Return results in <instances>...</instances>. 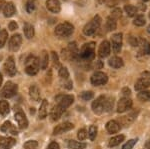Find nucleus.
I'll use <instances>...</instances> for the list:
<instances>
[{
  "label": "nucleus",
  "mask_w": 150,
  "mask_h": 149,
  "mask_svg": "<svg viewBox=\"0 0 150 149\" xmlns=\"http://www.w3.org/2000/svg\"><path fill=\"white\" fill-rule=\"evenodd\" d=\"M94 96V93L92 91H83V92L80 94V98L84 101H88V100H91Z\"/></svg>",
  "instance_id": "ea45409f"
},
{
  "label": "nucleus",
  "mask_w": 150,
  "mask_h": 149,
  "mask_svg": "<svg viewBox=\"0 0 150 149\" xmlns=\"http://www.w3.org/2000/svg\"><path fill=\"white\" fill-rule=\"evenodd\" d=\"M106 130L110 134L117 133L120 130V124L115 120H110L106 123Z\"/></svg>",
  "instance_id": "412c9836"
},
{
  "label": "nucleus",
  "mask_w": 150,
  "mask_h": 149,
  "mask_svg": "<svg viewBox=\"0 0 150 149\" xmlns=\"http://www.w3.org/2000/svg\"><path fill=\"white\" fill-rule=\"evenodd\" d=\"M68 147L70 149H85L86 144L83 142H78L75 140H70L68 142Z\"/></svg>",
  "instance_id": "72a5a7b5"
},
{
  "label": "nucleus",
  "mask_w": 150,
  "mask_h": 149,
  "mask_svg": "<svg viewBox=\"0 0 150 149\" xmlns=\"http://www.w3.org/2000/svg\"><path fill=\"white\" fill-rule=\"evenodd\" d=\"M138 8L141 11H145V10H146V6H145V4H142V3L138 4V7H137V9H138Z\"/></svg>",
  "instance_id": "603ef678"
},
{
  "label": "nucleus",
  "mask_w": 150,
  "mask_h": 149,
  "mask_svg": "<svg viewBox=\"0 0 150 149\" xmlns=\"http://www.w3.org/2000/svg\"><path fill=\"white\" fill-rule=\"evenodd\" d=\"M97 1L99 4H103V3H105L106 1H108V0H97Z\"/></svg>",
  "instance_id": "6e6d98bb"
},
{
  "label": "nucleus",
  "mask_w": 150,
  "mask_h": 149,
  "mask_svg": "<svg viewBox=\"0 0 150 149\" xmlns=\"http://www.w3.org/2000/svg\"><path fill=\"white\" fill-rule=\"evenodd\" d=\"M94 57H95V43L94 42L85 43L78 52V59H80L81 61L89 62L93 60Z\"/></svg>",
  "instance_id": "f03ea898"
},
{
  "label": "nucleus",
  "mask_w": 150,
  "mask_h": 149,
  "mask_svg": "<svg viewBox=\"0 0 150 149\" xmlns=\"http://www.w3.org/2000/svg\"><path fill=\"white\" fill-rule=\"evenodd\" d=\"M107 81H108V76L106 75L104 72H101V71L94 72L90 78L91 84H92V85H95V86L104 85V84L107 83Z\"/></svg>",
  "instance_id": "6e6552de"
},
{
  "label": "nucleus",
  "mask_w": 150,
  "mask_h": 149,
  "mask_svg": "<svg viewBox=\"0 0 150 149\" xmlns=\"http://www.w3.org/2000/svg\"><path fill=\"white\" fill-rule=\"evenodd\" d=\"M46 8L52 13H59L61 10V4L59 0H47Z\"/></svg>",
  "instance_id": "f3484780"
},
{
  "label": "nucleus",
  "mask_w": 150,
  "mask_h": 149,
  "mask_svg": "<svg viewBox=\"0 0 150 149\" xmlns=\"http://www.w3.org/2000/svg\"><path fill=\"white\" fill-rule=\"evenodd\" d=\"M55 100L57 103L50 112V117L53 121H56L61 117L63 112L73 103L74 97L73 95H58Z\"/></svg>",
  "instance_id": "f257e3e1"
},
{
  "label": "nucleus",
  "mask_w": 150,
  "mask_h": 149,
  "mask_svg": "<svg viewBox=\"0 0 150 149\" xmlns=\"http://www.w3.org/2000/svg\"><path fill=\"white\" fill-rule=\"evenodd\" d=\"M4 71H5L7 75L11 76V77L16 74V66L13 56H10L6 59L5 63H4Z\"/></svg>",
  "instance_id": "ddd939ff"
},
{
  "label": "nucleus",
  "mask_w": 150,
  "mask_h": 149,
  "mask_svg": "<svg viewBox=\"0 0 150 149\" xmlns=\"http://www.w3.org/2000/svg\"><path fill=\"white\" fill-rule=\"evenodd\" d=\"M23 31H24V35L27 39H31V38L34 37L35 34V30L34 27H33L32 24L30 23H25L23 25Z\"/></svg>",
  "instance_id": "a878e982"
},
{
  "label": "nucleus",
  "mask_w": 150,
  "mask_h": 149,
  "mask_svg": "<svg viewBox=\"0 0 150 149\" xmlns=\"http://www.w3.org/2000/svg\"><path fill=\"white\" fill-rule=\"evenodd\" d=\"M55 35L60 38H67L70 35L73 34L74 32V26L70 22H63L58 24L55 28Z\"/></svg>",
  "instance_id": "39448f33"
},
{
  "label": "nucleus",
  "mask_w": 150,
  "mask_h": 149,
  "mask_svg": "<svg viewBox=\"0 0 150 149\" xmlns=\"http://www.w3.org/2000/svg\"><path fill=\"white\" fill-rule=\"evenodd\" d=\"M108 64H109V66L112 67V68L118 69V68H121V67H123V65H124V62H123L122 58H120V57L112 56L109 59V61H108Z\"/></svg>",
  "instance_id": "b1692460"
},
{
  "label": "nucleus",
  "mask_w": 150,
  "mask_h": 149,
  "mask_svg": "<svg viewBox=\"0 0 150 149\" xmlns=\"http://www.w3.org/2000/svg\"><path fill=\"white\" fill-rule=\"evenodd\" d=\"M105 27L107 31H114L117 27V22H116V19H114L111 16H108L106 19V23H105Z\"/></svg>",
  "instance_id": "cd10ccee"
},
{
  "label": "nucleus",
  "mask_w": 150,
  "mask_h": 149,
  "mask_svg": "<svg viewBox=\"0 0 150 149\" xmlns=\"http://www.w3.org/2000/svg\"><path fill=\"white\" fill-rule=\"evenodd\" d=\"M39 59L30 54L25 60V72L30 76H34L39 71Z\"/></svg>",
  "instance_id": "7ed1b4c3"
},
{
  "label": "nucleus",
  "mask_w": 150,
  "mask_h": 149,
  "mask_svg": "<svg viewBox=\"0 0 150 149\" xmlns=\"http://www.w3.org/2000/svg\"><path fill=\"white\" fill-rule=\"evenodd\" d=\"M122 33H115L114 35L111 37V45H112V49L114 53H119L122 49Z\"/></svg>",
  "instance_id": "1a4fd4ad"
},
{
  "label": "nucleus",
  "mask_w": 150,
  "mask_h": 149,
  "mask_svg": "<svg viewBox=\"0 0 150 149\" xmlns=\"http://www.w3.org/2000/svg\"><path fill=\"white\" fill-rule=\"evenodd\" d=\"M37 147H38V143L35 140L26 141L23 145V149H37Z\"/></svg>",
  "instance_id": "58836bf2"
},
{
  "label": "nucleus",
  "mask_w": 150,
  "mask_h": 149,
  "mask_svg": "<svg viewBox=\"0 0 150 149\" xmlns=\"http://www.w3.org/2000/svg\"><path fill=\"white\" fill-rule=\"evenodd\" d=\"M101 17L99 15H95L94 17L89 21L88 23L85 24V26L83 27V33L86 36H92L95 34L100 28L101 25Z\"/></svg>",
  "instance_id": "20e7f679"
},
{
  "label": "nucleus",
  "mask_w": 150,
  "mask_h": 149,
  "mask_svg": "<svg viewBox=\"0 0 150 149\" xmlns=\"http://www.w3.org/2000/svg\"><path fill=\"white\" fill-rule=\"evenodd\" d=\"M74 128V125L70 122H64V123H61L59 125H57L53 129V134L54 135H58V134H61V133H64V132H67L71 129Z\"/></svg>",
  "instance_id": "dca6fc26"
},
{
  "label": "nucleus",
  "mask_w": 150,
  "mask_h": 149,
  "mask_svg": "<svg viewBox=\"0 0 150 149\" xmlns=\"http://www.w3.org/2000/svg\"><path fill=\"white\" fill-rule=\"evenodd\" d=\"M77 137H78L79 140H85V139L87 138V131L86 129L82 128L80 129V130L78 131V134H77Z\"/></svg>",
  "instance_id": "c03bdc74"
},
{
  "label": "nucleus",
  "mask_w": 150,
  "mask_h": 149,
  "mask_svg": "<svg viewBox=\"0 0 150 149\" xmlns=\"http://www.w3.org/2000/svg\"><path fill=\"white\" fill-rule=\"evenodd\" d=\"M16 140L12 137H0V148L11 149L15 145Z\"/></svg>",
  "instance_id": "a211bd4d"
},
{
  "label": "nucleus",
  "mask_w": 150,
  "mask_h": 149,
  "mask_svg": "<svg viewBox=\"0 0 150 149\" xmlns=\"http://www.w3.org/2000/svg\"><path fill=\"white\" fill-rule=\"evenodd\" d=\"M2 81H3V77H2V74L0 73V86H1V84H2Z\"/></svg>",
  "instance_id": "4d7b16f0"
},
{
  "label": "nucleus",
  "mask_w": 150,
  "mask_h": 149,
  "mask_svg": "<svg viewBox=\"0 0 150 149\" xmlns=\"http://www.w3.org/2000/svg\"><path fill=\"white\" fill-rule=\"evenodd\" d=\"M124 139H125V136L122 135V134L113 136V137L109 140V146H110V147H115V146L119 145L122 141H124Z\"/></svg>",
  "instance_id": "2f4dec72"
},
{
  "label": "nucleus",
  "mask_w": 150,
  "mask_h": 149,
  "mask_svg": "<svg viewBox=\"0 0 150 149\" xmlns=\"http://www.w3.org/2000/svg\"><path fill=\"white\" fill-rule=\"evenodd\" d=\"M59 76L61 79H64V80H68L69 78V72L68 69L66 67H61L59 69Z\"/></svg>",
  "instance_id": "a19ab883"
},
{
  "label": "nucleus",
  "mask_w": 150,
  "mask_h": 149,
  "mask_svg": "<svg viewBox=\"0 0 150 149\" xmlns=\"http://www.w3.org/2000/svg\"><path fill=\"white\" fill-rule=\"evenodd\" d=\"M25 8L28 13L34 12L36 10V8H37V0H27V1H26Z\"/></svg>",
  "instance_id": "473e14b6"
},
{
  "label": "nucleus",
  "mask_w": 150,
  "mask_h": 149,
  "mask_svg": "<svg viewBox=\"0 0 150 149\" xmlns=\"http://www.w3.org/2000/svg\"><path fill=\"white\" fill-rule=\"evenodd\" d=\"M128 41H129L130 45H132L133 47L138 46V39H137L136 37H134V36H130L129 39H128Z\"/></svg>",
  "instance_id": "a18cd8bd"
},
{
  "label": "nucleus",
  "mask_w": 150,
  "mask_h": 149,
  "mask_svg": "<svg viewBox=\"0 0 150 149\" xmlns=\"http://www.w3.org/2000/svg\"><path fill=\"white\" fill-rule=\"evenodd\" d=\"M8 28L11 31H14V30H16L18 28V25H17V23H16L15 21H11V22L8 24Z\"/></svg>",
  "instance_id": "09e8293b"
},
{
  "label": "nucleus",
  "mask_w": 150,
  "mask_h": 149,
  "mask_svg": "<svg viewBox=\"0 0 150 149\" xmlns=\"http://www.w3.org/2000/svg\"><path fill=\"white\" fill-rule=\"evenodd\" d=\"M137 142V139H131V140H128L126 143L123 145L122 149H132L133 146L136 144Z\"/></svg>",
  "instance_id": "37998d69"
},
{
  "label": "nucleus",
  "mask_w": 150,
  "mask_h": 149,
  "mask_svg": "<svg viewBox=\"0 0 150 149\" xmlns=\"http://www.w3.org/2000/svg\"><path fill=\"white\" fill-rule=\"evenodd\" d=\"M147 31H148V32L150 33V25L148 26V27H147Z\"/></svg>",
  "instance_id": "13d9d810"
},
{
  "label": "nucleus",
  "mask_w": 150,
  "mask_h": 149,
  "mask_svg": "<svg viewBox=\"0 0 150 149\" xmlns=\"http://www.w3.org/2000/svg\"><path fill=\"white\" fill-rule=\"evenodd\" d=\"M115 3H117V1H109L107 3V6H109V7H113V6H115Z\"/></svg>",
  "instance_id": "5fc2aeb1"
},
{
  "label": "nucleus",
  "mask_w": 150,
  "mask_h": 149,
  "mask_svg": "<svg viewBox=\"0 0 150 149\" xmlns=\"http://www.w3.org/2000/svg\"><path fill=\"white\" fill-rule=\"evenodd\" d=\"M6 5V2L5 0H0V11H3L4 7Z\"/></svg>",
  "instance_id": "3c124183"
},
{
  "label": "nucleus",
  "mask_w": 150,
  "mask_h": 149,
  "mask_svg": "<svg viewBox=\"0 0 150 149\" xmlns=\"http://www.w3.org/2000/svg\"><path fill=\"white\" fill-rule=\"evenodd\" d=\"M124 11L127 16H129V17H134V16H136L137 12H138V9H137L136 6L128 4V5L124 6Z\"/></svg>",
  "instance_id": "c756f323"
},
{
  "label": "nucleus",
  "mask_w": 150,
  "mask_h": 149,
  "mask_svg": "<svg viewBox=\"0 0 150 149\" xmlns=\"http://www.w3.org/2000/svg\"><path fill=\"white\" fill-rule=\"evenodd\" d=\"M14 118H15L20 129H26L28 127V120L26 118L25 114H24L22 110L17 109V111L15 110V116H14Z\"/></svg>",
  "instance_id": "f8f14e48"
},
{
  "label": "nucleus",
  "mask_w": 150,
  "mask_h": 149,
  "mask_svg": "<svg viewBox=\"0 0 150 149\" xmlns=\"http://www.w3.org/2000/svg\"><path fill=\"white\" fill-rule=\"evenodd\" d=\"M106 96L100 95L96 100L92 102V110L95 114H102L104 112V102H105Z\"/></svg>",
  "instance_id": "9b49d317"
},
{
  "label": "nucleus",
  "mask_w": 150,
  "mask_h": 149,
  "mask_svg": "<svg viewBox=\"0 0 150 149\" xmlns=\"http://www.w3.org/2000/svg\"><path fill=\"white\" fill-rule=\"evenodd\" d=\"M7 39H8V32L5 29H2L0 31V48H2L5 45Z\"/></svg>",
  "instance_id": "e433bc0d"
},
{
  "label": "nucleus",
  "mask_w": 150,
  "mask_h": 149,
  "mask_svg": "<svg viewBox=\"0 0 150 149\" xmlns=\"http://www.w3.org/2000/svg\"><path fill=\"white\" fill-rule=\"evenodd\" d=\"M142 2H147V1H149V0H141Z\"/></svg>",
  "instance_id": "bf43d9fd"
},
{
  "label": "nucleus",
  "mask_w": 150,
  "mask_h": 149,
  "mask_svg": "<svg viewBox=\"0 0 150 149\" xmlns=\"http://www.w3.org/2000/svg\"><path fill=\"white\" fill-rule=\"evenodd\" d=\"M29 95H30V98L34 102L39 101V99H40V90H39V88H38L37 85L33 84V85L30 86V88H29Z\"/></svg>",
  "instance_id": "5701e85b"
},
{
  "label": "nucleus",
  "mask_w": 150,
  "mask_h": 149,
  "mask_svg": "<svg viewBox=\"0 0 150 149\" xmlns=\"http://www.w3.org/2000/svg\"><path fill=\"white\" fill-rule=\"evenodd\" d=\"M145 23H146V19H145L143 14H138V15H136L134 20H133V24H134L135 26H139V27L144 26Z\"/></svg>",
  "instance_id": "f704fd0d"
},
{
  "label": "nucleus",
  "mask_w": 150,
  "mask_h": 149,
  "mask_svg": "<svg viewBox=\"0 0 150 149\" xmlns=\"http://www.w3.org/2000/svg\"><path fill=\"white\" fill-rule=\"evenodd\" d=\"M149 86H150V73L147 71L143 72L141 77L135 83V90L140 92V91L146 90Z\"/></svg>",
  "instance_id": "0eeeda50"
},
{
  "label": "nucleus",
  "mask_w": 150,
  "mask_h": 149,
  "mask_svg": "<svg viewBox=\"0 0 150 149\" xmlns=\"http://www.w3.org/2000/svg\"><path fill=\"white\" fill-rule=\"evenodd\" d=\"M0 130L2 132H5V133H10L12 135H17L18 131L16 129V127L11 123L10 121H5L2 126L0 127Z\"/></svg>",
  "instance_id": "6ab92c4d"
},
{
  "label": "nucleus",
  "mask_w": 150,
  "mask_h": 149,
  "mask_svg": "<svg viewBox=\"0 0 150 149\" xmlns=\"http://www.w3.org/2000/svg\"><path fill=\"white\" fill-rule=\"evenodd\" d=\"M149 18H150V12H149Z\"/></svg>",
  "instance_id": "052dcab7"
},
{
  "label": "nucleus",
  "mask_w": 150,
  "mask_h": 149,
  "mask_svg": "<svg viewBox=\"0 0 150 149\" xmlns=\"http://www.w3.org/2000/svg\"><path fill=\"white\" fill-rule=\"evenodd\" d=\"M46 149H60V147H59V144H58L57 142L52 141V142L48 145V147Z\"/></svg>",
  "instance_id": "8fccbe9b"
},
{
  "label": "nucleus",
  "mask_w": 150,
  "mask_h": 149,
  "mask_svg": "<svg viewBox=\"0 0 150 149\" xmlns=\"http://www.w3.org/2000/svg\"><path fill=\"white\" fill-rule=\"evenodd\" d=\"M38 59H39V67H40V69H42V70H45V69H46L47 67H48V63H49V56H48L47 51L43 50V51L41 52L40 57Z\"/></svg>",
  "instance_id": "4be33fe9"
},
{
  "label": "nucleus",
  "mask_w": 150,
  "mask_h": 149,
  "mask_svg": "<svg viewBox=\"0 0 150 149\" xmlns=\"http://www.w3.org/2000/svg\"><path fill=\"white\" fill-rule=\"evenodd\" d=\"M51 55H52V59H53V62H54V65H59V58H58V55L56 54V52H51Z\"/></svg>",
  "instance_id": "49530a36"
},
{
  "label": "nucleus",
  "mask_w": 150,
  "mask_h": 149,
  "mask_svg": "<svg viewBox=\"0 0 150 149\" xmlns=\"http://www.w3.org/2000/svg\"><path fill=\"white\" fill-rule=\"evenodd\" d=\"M15 13H16L15 5H14L12 2H8V3H6V5L3 9L4 16H5V17H12Z\"/></svg>",
  "instance_id": "393cba45"
},
{
  "label": "nucleus",
  "mask_w": 150,
  "mask_h": 149,
  "mask_svg": "<svg viewBox=\"0 0 150 149\" xmlns=\"http://www.w3.org/2000/svg\"><path fill=\"white\" fill-rule=\"evenodd\" d=\"M10 111V106L9 103L5 100H0V114L1 116H6Z\"/></svg>",
  "instance_id": "7c9ffc66"
},
{
  "label": "nucleus",
  "mask_w": 150,
  "mask_h": 149,
  "mask_svg": "<svg viewBox=\"0 0 150 149\" xmlns=\"http://www.w3.org/2000/svg\"><path fill=\"white\" fill-rule=\"evenodd\" d=\"M138 47L140 48V53L143 55L150 54V43L146 39L139 38L138 39Z\"/></svg>",
  "instance_id": "aec40b11"
},
{
  "label": "nucleus",
  "mask_w": 150,
  "mask_h": 149,
  "mask_svg": "<svg viewBox=\"0 0 150 149\" xmlns=\"http://www.w3.org/2000/svg\"><path fill=\"white\" fill-rule=\"evenodd\" d=\"M121 93L123 94V97H128V96H130V94H131V90L128 87H124L122 89Z\"/></svg>",
  "instance_id": "de8ad7c7"
},
{
  "label": "nucleus",
  "mask_w": 150,
  "mask_h": 149,
  "mask_svg": "<svg viewBox=\"0 0 150 149\" xmlns=\"http://www.w3.org/2000/svg\"><path fill=\"white\" fill-rule=\"evenodd\" d=\"M111 51V45L107 40H104L100 43L98 48V56L100 58H105V57L109 56Z\"/></svg>",
  "instance_id": "2eb2a0df"
},
{
  "label": "nucleus",
  "mask_w": 150,
  "mask_h": 149,
  "mask_svg": "<svg viewBox=\"0 0 150 149\" xmlns=\"http://www.w3.org/2000/svg\"><path fill=\"white\" fill-rule=\"evenodd\" d=\"M114 106V98L112 96H106L104 102V112H110Z\"/></svg>",
  "instance_id": "c85d7f7f"
},
{
  "label": "nucleus",
  "mask_w": 150,
  "mask_h": 149,
  "mask_svg": "<svg viewBox=\"0 0 150 149\" xmlns=\"http://www.w3.org/2000/svg\"><path fill=\"white\" fill-rule=\"evenodd\" d=\"M96 135H97V127L95 125H91L89 127V130H88L89 139H90L91 141H93L94 139L96 138Z\"/></svg>",
  "instance_id": "4c0bfd02"
},
{
  "label": "nucleus",
  "mask_w": 150,
  "mask_h": 149,
  "mask_svg": "<svg viewBox=\"0 0 150 149\" xmlns=\"http://www.w3.org/2000/svg\"><path fill=\"white\" fill-rule=\"evenodd\" d=\"M137 97H138V99L142 102L150 101V91H147V90L140 91L138 93V95H137Z\"/></svg>",
  "instance_id": "c9c22d12"
},
{
  "label": "nucleus",
  "mask_w": 150,
  "mask_h": 149,
  "mask_svg": "<svg viewBox=\"0 0 150 149\" xmlns=\"http://www.w3.org/2000/svg\"><path fill=\"white\" fill-rule=\"evenodd\" d=\"M0 31H1V30H0Z\"/></svg>",
  "instance_id": "680f3d73"
},
{
  "label": "nucleus",
  "mask_w": 150,
  "mask_h": 149,
  "mask_svg": "<svg viewBox=\"0 0 150 149\" xmlns=\"http://www.w3.org/2000/svg\"><path fill=\"white\" fill-rule=\"evenodd\" d=\"M48 113V101L46 99L42 100V103L40 104L39 111H38V116L40 119H44L47 116Z\"/></svg>",
  "instance_id": "bb28decb"
},
{
  "label": "nucleus",
  "mask_w": 150,
  "mask_h": 149,
  "mask_svg": "<svg viewBox=\"0 0 150 149\" xmlns=\"http://www.w3.org/2000/svg\"><path fill=\"white\" fill-rule=\"evenodd\" d=\"M111 17H113L114 19H116V20H117L118 18H120L122 16V10L120 8H114L112 10V12H111Z\"/></svg>",
  "instance_id": "79ce46f5"
},
{
  "label": "nucleus",
  "mask_w": 150,
  "mask_h": 149,
  "mask_svg": "<svg viewBox=\"0 0 150 149\" xmlns=\"http://www.w3.org/2000/svg\"><path fill=\"white\" fill-rule=\"evenodd\" d=\"M132 107V100L128 97H122L121 99L118 101L117 104V112L118 113H124L131 109Z\"/></svg>",
  "instance_id": "9d476101"
},
{
  "label": "nucleus",
  "mask_w": 150,
  "mask_h": 149,
  "mask_svg": "<svg viewBox=\"0 0 150 149\" xmlns=\"http://www.w3.org/2000/svg\"><path fill=\"white\" fill-rule=\"evenodd\" d=\"M18 91V86L12 81H8L2 88L1 92H0V96L2 98H11L16 95Z\"/></svg>",
  "instance_id": "423d86ee"
},
{
  "label": "nucleus",
  "mask_w": 150,
  "mask_h": 149,
  "mask_svg": "<svg viewBox=\"0 0 150 149\" xmlns=\"http://www.w3.org/2000/svg\"><path fill=\"white\" fill-rule=\"evenodd\" d=\"M21 43H22V37H21L20 34H14L9 40V50L12 52H16L17 50L20 48Z\"/></svg>",
  "instance_id": "4468645a"
},
{
  "label": "nucleus",
  "mask_w": 150,
  "mask_h": 149,
  "mask_svg": "<svg viewBox=\"0 0 150 149\" xmlns=\"http://www.w3.org/2000/svg\"><path fill=\"white\" fill-rule=\"evenodd\" d=\"M143 149H150V140H147L146 142H145Z\"/></svg>",
  "instance_id": "864d4df0"
}]
</instances>
